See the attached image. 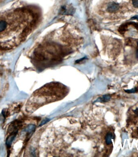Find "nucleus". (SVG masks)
Instances as JSON below:
<instances>
[{"mask_svg": "<svg viewBox=\"0 0 138 157\" xmlns=\"http://www.w3.org/2000/svg\"><path fill=\"white\" fill-rule=\"evenodd\" d=\"M36 18L31 10L25 7L0 13V50L18 46L30 33Z\"/></svg>", "mask_w": 138, "mask_h": 157, "instance_id": "f257e3e1", "label": "nucleus"}, {"mask_svg": "<svg viewBox=\"0 0 138 157\" xmlns=\"http://www.w3.org/2000/svg\"><path fill=\"white\" fill-rule=\"evenodd\" d=\"M120 8L119 4L115 2H110L107 6V10L111 13L116 12L118 11Z\"/></svg>", "mask_w": 138, "mask_h": 157, "instance_id": "f03ea898", "label": "nucleus"}, {"mask_svg": "<svg viewBox=\"0 0 138 157\" xmlns=\"http://www.w3.org/2000/svg\"><path fill=\"white\" fill-rule=\"evenodd\" d=\"M15 136V134H13V135L9 136V137L7 138V140H6V144H7V146L10 147L11 146L13 141L14 140Z\"/></svg>", "mask_w": 138, "mask_h": 157, "instance_id": "7ed1b4c3", "label": "nucleus"}, {"mask_svg": "<svg viewBox=\"0 0 138 157\" xmlns=\"http://www.w3.org/2000/svg\"><path fill=\"white\" fill-rule=\"evenodd\" d=\"M112 134L111 133L107 134L106 136V143L107 145H109L111 143V138H112Z\"/></svg>", "mask_w": 138, "mask_h": 157, "instance_id": "20e7f679", "label": "nucleus"}, {"mask_svg": "<svg viewBox=\"0 0 138 157\" xmlns=\"http://www.w3.org/2000/svg\"><path fill=\"white\" fill-rule=\"evenodd\" d=\"M35 129V126L34 125H30L28 126L27 128L26 129V131L28 132H31L34 131Z\"/></svg>", "mask_w": 138, "mask_h": 157, "instance_id": "39448f33", "label": "nucleus"}, {"mask_svg": "<svg viewBox=\"0 0 138 157\" xmlns=\"http://www.w3.org/2000/svg\"><path fill=\"white\" fill-rule=\"evenodd\" d=\"M49 119H44V120H43V121L41 122V123L40 124L39 126H41L43 125H44L46 124H47V122H48L50 121Z\"/></svg>", "mask_w": 138, "mask_h": 157, "instance_id": "423d86ee", "label": "nucleus"}, {"mask_svg": "<svg viewBox=\"0 0 138 157\" xmlns=\"http://www.w3.org/2000/svg\"><path fill=\"white\" fill-rule=\"evenodd\" d=\"M132 3L134 7L138 8V0H132Z\"/></svg>", "mask_w": 138, "mask_h": 157, "instance_id": "0eeeda50", "label": "nucleus"}, {"mask_svg": "<svg viewBox=\"0 0 138 157\" xmlns=\"http://www.w3.org/2000/svg\"><path fill=\"white\" fill-rule=\"evenodd\" d=\"M136 57L138 58V49L137 50V52H136Z\"/></svg>", "mask_w": 138, "mask_h": 157, "instance_id": "6e6552de", "label": "nucleus"}, {"mask_svg": "<svg viewBox=\"0 0 138 157\" xmlns=\"http://www.w3.org/2000/svg\"><path fill=\"white\" fill-rule=\"evenodd\" d=\"M137 46H138V41L137 42Z\"/></svg>", "mask_w": 138, "mask_h": 157, "instance_id": "1a4fd4ad", "label": "nucleus"}]
</instances>
